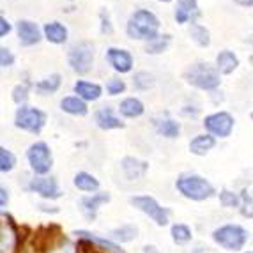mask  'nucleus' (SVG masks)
<instances>
[{"label": "nucleus", "instance_id": "20e7f679", "mask_svg": "<svg viewBox=\"0 0 253 253\" xmlns=\"http://www.w3.org/2000/svg\"><path fill=\"white\" fill-rule=\"evenodd\" d=\"M248 230L236 223H227L212 232V241L227 252H241L248 243Z\"/></svg>", "mask_w": 253, "mask_h": 253}, {"label": "nucleus", "instance_id": "9d476101", "mask_svg": "<svg viewBox=\"0 0 253 253\" xmlns=\"http://www.w3.org/2000/svg\"><path fill=\"white\" fill-rule=\"evenodd\" d=\"M29 191L32 193H38L39 197L48 200L59 199L62 191L59 188V182L55 181L53 177H34L29 182Z\"/></svg>", "mask_w": 253, "mask_h": 253}, {"label": "nucleus", "instance_id": "a19ab883", "mask_svg": "<svg viewBox=\"0 0 253 253\" xmlns=\"http://www.w3.org/2000/svg\"><path fill=\"white\" fill-rule=\"evenodd\" d=\"M144 253H160L158 252L154 246H151V245H147V246H144Z\"/></svg>", "mask_w": 253, "mask_h": 253}, {"label": "nucleus", "instance_id": "2f4dec72", "mask_svg": "<svg viewBox=\"0 0 253 253\" xmlns=\"http://www.w3.org/2000/svg\"><path fill=\"white\" fill-rule=\"evenodd\" d=\"M14 165H16V158H14L13 152L5 147H0V170L4 173L11 172L14 169Z\"/></svg>", "mask_w": 253, "mask_h": 253}, {"label": "nucleus", "instance_id": "1a4fd4ad", "mask_svg": "<svg viewBox=\"0 0 253 253\" xmlns=\"http://www.w3.org/2000/svg\"><path fill=\"white\" fill-rule=\"evenodd\" d=\"M234 117L228 112H216L204 119V127L209 131V135L216 138H227L234 129Z\"/></svg>", "mask_w": 253, "mask_h": 253}, {"label": "nucleus", "instance_id": "a211bd4d", "mask_svg": "<svg viewBox=\"0 0 253 253\" xmlns=\"http://www.w3.org/2000/svg\"><path fill=\"white\" fill-rule=\"evenodd\" d=\"M73 89H75L78 97H82L84 101H97L103 94L101 85L92 84V82H87V80H78Z\"/></svg>", "mask_w": 253, "mask_h": 253}, {"label": "nucleus", "instance_id": "4468645a", "mask_svg": "<svg viewBox=\"0 0 253 253\" xmlns=\"http://www.w3.org/2000/svg\"><path fill=\"white\" fill-rule=\"evenodd\" d=\"M152 126L156 127L158 135L165 136V138H177L181 133V124L169 115H156L152 119Z\"/></svg>", "mask_w": 253, "mask_h": 253}, {"label": "nucleus", "instance_id": "c03bdc74", "mask_svg": "<svg viewBox=\"0 0 253 253\" xmlns=\"http://www.w3.org/2000/svg\"><path fill=\"white\" fill-rule=\"evenodd\" d=\"M252 119H253V114H252Z\"/></svg>", "mask_w": 253, "mask_h": 253}, {"label": "nucleus", "instance_id": "dca6fc26", "mask_svg": "<svg viewBox=\"0 0 253 253\" xmlns=\"http://www.w3.org/2000/svg\"><path fill=\"white\" fill-rule=\"evenodd\" d=\"M106 202H110V195L103 193V191H97V193H92V195H89V197H84V199L80 200V206H82V211L85 212V216L94 219L99 206H103V204H106Z\"/></svg>", "mask_w": 253, "mask_h": 253}, {"label": "nucleus", "instance_id": "473e14b6", "mask_svg": "<svg viewBox=\"0 0 253 253\" xmlns=\"http://www.w3.org/2000/svg\"><path fill=\"white\" fill-rule=\"evenodd\" d=\"M219 202L223 207H241L243 200L237 193L234 191H228V190H221L219 191Z\"/></svg>", "mask_w": 253, "mask_h": 253}, {"label": "nucleus", "instance_id": "7c9ffc66", "mask_svg": "<svg viewBox=\"0 0 253 253\" xmlns=\"http://www.w3.org/2000/svg\"><path fill=\"white\" fill-rule=\"evenodd\" d=\"M133 87L136 90H149L154 87V76L147 71H138L133 76Z\"/></svg>", "mask_w": 253, "mask_h": 253}, {"label": "nucleus", "instance_id": "37998d69", "mask_svg": "<svg viewBox=\"0 0 253 253\" xmlns=\"http://www.w3.org/2000/svg\"><path fill=\"white\" fill-rule=\"evenodd\" d=\"M246 253H253V252H246Z\"/></svg>", "mask_w": 253, "mask_h": 253}, {"label": "nucleus", "instance_id": "f3484780", "mask_svg": "<svg viewBox=\"0 0 253 253\" xmlns=\"http://www.w3.org/2000/svg\"><path fill=\"white\" fill-rule=\"evenodd\" d=\"M121 167H123L124 175H126L129 181H135V179L144 177L145 172H147V169H149V165L145 163V161H140L133 156L124 158L123 163H121Z\"/></svg>", "mask_w": 253, "mask_h": 253}, {"label": "nucleus", "instance_id": "f8f14e48", "mask_svg": "<svg viewBox=\"0 0 253 253\" xmlns=\"http://www.w3.org/2000/svg\"><path fill=\"white\" fill-rule=\"evenodd\" d=\"M16 32H18V39H20L21 46H34L42 38L39 27L36 25L34 21H29V20L18 21Z\"/></svg>", "mask_w": 253, "mask_h": 253}, {"label": "nucleus", "instance_id": "f257e3e1", "mask_svg": "<svg viewBox=\"0 0 253 253\" xmlns=\"http://www.w3.org/2000/svg\"><path fill=\"white\" fill-rule=\"evenodd\" d=\"M126 32L131 39H140V41H152L156 39L160 32V20L149 9H136L127 20Z\"/></svg>", "mask_w": 253, "mask_h": 253}, {"label": "nucleus", "instance_id": "412c9836", "mask_svg": "<svg viewBox=\"0 0 253 253\" xmlns=\"http://www.w3.org/2000/svg\"><path fill=\"white\" fill-rule=\"evenodd\" d=\"M144 112H145V106L138 97H126L119 105V114L127 119H136L144 114Z\"/></svg>", "mask_w": 253, "mask_h": 253}, {"label": "nucleus", "instance_id": "72a5a7b5", "mask_svg": "<svg viewBox=\"0 0 253 253\" xmlns=\"http://www.w3.org/2000/svg\"><path fill=\"white\" fill-rule=\"evenodd\" d=\"M27 99H29V85L20 84L13 89V101L20 106H25Z\"/></svg>", "mask_w": 253, "mask_h": 253}, {"label": "nucleus", "instance_id": "6e6552de", "mask_svg": "<svg viewBox=\"0 0 253 253\" xmlns=\"http://www.w3.org/2000/svg\"><path fill=\"white\" fill-rule=\"evenodd\" d=\"M27 160L32 172L38 173V175H46L48 172L53 167V156H51V151L44 142H36L29 147L27 151Z\"/></svg>", "mask_w": 253, "mask_h": 253}, {"label": "nucleus", "instance_id": "5701e85b", "mask_svg": "<svg viewBox=\"0 0 253 253\" xmlns=\"http://www.w3.org/2000/svg\"><path fill=\"white\" fill-rule=\"evenodd\" d=\"M216 144V138L212 135H197L190 142V152L195 156H206Z\"/></svg>", "mask_w": 253, "mask_h": 253}, {"label": "nucleus", "instance_id": "aec40b11", "mask_svg": "<svg viewBox=\"0 0 253 253\" xmlns=\"http://www.w3.org/2000/svg\"><path fill=\"white\" fill-rule=\"evenodd\" d=\"M239 66V59L237 55L230 50H223L216 55V69H218L221 75H230L234 73Z\"/></svg>", "mask_w": 253, "mask_h": 253}, {"label": "nucleus", "instance_id": "ddd939ff", "mask_svg": "<svg viewBox=\"0 0 253 253\" xmlns=\"http://www.w3.org/2000/svg\"><path fill=\"white\" fill-rule=\"evenodd\" d=\"M200 14L199 11V4L197 0H177L175 9H173V18L177 23L184 25L188 21H193V18H197Z\"/></svg>", "mask_w": 253, "mask_h": 253}, {"label": "nucleus", "instance_id": "f03ea898", "mask_svg": "<svg viewBox=\"0 0 253 253\" xmlns=\"http://www.w3.org/2000/svg\"><path fill=\"white\" fill-rule=\"evenodd\" d=\"M175 188L184 199L195 200V202L209 200L216 195L214 186L206 177L197 175V173H182L181 177L175 181Z\"/></svg>", "mask_w": 253, "mask_h": 253}, {"label": "nucleus", "instance_id": "bb28decb", "mask_svg": "<svg viewBox=\"0 0 253 253\" xmlns=\"http://www.w3.org/2000/svg\"><path fill=\"white\" fill-rule=\"evenodd\" d=\"M170 236H172V241L175 245H186V243H190L193 234H191V228L184 223H175L172 225L170 228Z\"/></svg>", "mask_w": 253, "mask_h": 253}, {"label": "nucleus", "instance_id": "b1692460", "mask_svg": "<svg viewBox=\"0 0 253 253\" xmlns=\"http://www.w3.org/2000/svg\"><path fill=\"white\" fill-rule=\"evenodd\" d=\"M73 184L75 188H78L80 191H85V193H97L99 190V181L94 177L92 173H87V172H78L73 179Z\"/></svg>", "mask_w": 253, "mask_h": 253}, {"label": "nucleus", "instance_id": "6ab92c4d", "mask_svg": "<svg viewBox=\"0 0 253 253\" xmlns=\"http://www.w3.org/2000/svg\"><path fill=\"white\" fill-rule=\"evenodd\" d=\"M42 34L53 44H64L68 41V29L60 23V21H50L42 27Z\"/></svg>", "mask_w": 253, "mask_h": 253}, {"label": "nucleus", "instance_id": "c85d7f7f", "mask_svg": "<svg viewBox=\"0 0 253 253\" xmlns=\"http://www.w3.org/2000/svg\"><path fill=\"white\" fill-rule=\"evenodd\" d=\"M169 44H170V36H158L156 39L145 42V53H151V55L163 53L169 48Z\"/></svg>", "mask_w": 253, "mask_h": 253}, {"label": "nucleus", "instance_id": "9b49d317", "mask_svg": "<svg viewBox=\"0 0 253 253\" xmlns=\"http://www.w3.org/2000/svg\"><path fill=\"white\" fill-rule=\"evenodd\" d=\"M106 60L110 62V66L115 69L117 73H129L135 66V60L131 57V53L123 48H108L106 50Z\"/></svg>", "mask_w": 253, "mask_h": 253}, {"label": "nucleus", "instance_id": "39448f33", "mask_svg": "<svg viewBox=\"0 0 253 253\" xmlns=\"http://www.w3.org/2000/svg\"><path fill=\"white\" fill-rule=\"evenodd\" d=\"M68 64L76 75H87L94 64V44L90 41L75 42L68 51Z\"/></svg>", "mask_w": 253, "mask_h": 253}, {"label": "nucleus", "instance_id": "ea45409f", "mask_svg": "<svg viewBox=\"0 0 253 253\" xmlns=\"http://www.w3.org/2000/svg\"><path fill=\"white\" fill-rule=\"evenodd\" d=\"M234 2L243 5V7H253V0H234Z\"/></svg>", "mask_w": 253, "mask_h": 253}, {"label": "nucleus", "instance_id": "c9c22d12", "mask_svg": "<svg viewBox=\"0 0 253 253\" xmlns=\"http://www.w3.org/2000/svg\"><path fill=\"white\" fill-rule=\"evenodd\" d=\"M14 64V55L7 48H0V66L2 68H11Z\"/></svg>", "mask_w": 253, "mask_h": 253}, {"label": "nucleus", "instance_id": "4be33fe9", "mask_svg": "<svg viewBox=\"0 0 253 253\" xmlns=\"http://www.w3.org/2000/svg\"><path fill=\"white\" fill-rule=\"evenodd\" d=\"M60 110L69 115H87L89 108H87V101H84L78 96H66L60 101Z\"/></svg>", "mask_w": 253, "mask_h": 253}, {"label": "nucleus", "instance_id": "2eb2a0df", "mask_svg": "<svg viewBox=\"0 0 253 253\" xmlns=\"http://www.w3.org/2000/svg\"><path fill=\"white\" fill-rule=\"evenodd\" d=\"M94 121H96L97 127H101V129H105V131L124 127V123L114 114V110L108 108V106H103V108L97 110L96 114H94Z\"/></svg>", "mask_w": 253, "mask_h": 253}, {"label": "nucleus", "instance_id": "58836bf2", "mask_svg": "<svg viewBox=\"0 0 253 253\" xmlns=\"http://www.w3.org/2000/svg\"><path fill=\"white\" fill-rule=\"evenodd\" d=\"M0 191H2V200H0V206H2V209H4V207L7 206V202H9V195H7L9 191L5 190L4 186H2V190H0Z\"/></svg>", "mask_w": 253, "mask_h": 253}, {"label": "nucleus", "instance_id": "423d86ee", "mask_svg": "<svg viewBox=\"0 0 253 253\" xmlns=\"http://www.w3.org/2000/svg\"><path fill=\"white\" fill-rule=\"evenodd\" d=\"M46 124V114L34 106H20L14 115V126L32 135H39Z\"/></svg>", "mask_w": 253, "mask_h": 253}, {"label": "nucleus", "instance_id": "7ed1b4c3", "mask_svg": "<svg viewBox=\"0 0 253 253\" xmlns=\"http://www.w3.org/2000/svg\"><path fill=\"white\" fill-rule=\"evenodd\" d=\"M184 80L200 90H214L219 87V71L207 62H195L184 71Z\"/></svg>", "mask_w": 253, "mask_h": 253}, {"label": "nucleus", "instance_id": "0eeeda50", "mask_svg": "<svg viewBox=\"0 0 253 253\" xmlns=\"http://www.w3.org/2000/svg\"><path fill=\"white\" fill-rule=\"evenodd\" d=\"M131 206H135L138 211H142L144 214H147L149 218L158 225V227H167L169 225V209L161 207L156 202V199H152L149 195H136V197H131Z\"/></svg>", "mask_w": 253, "mask_h": 253}, {"label": "nucleus", "instance_id": "a878e982", "mask_svg": "<svg viewBox=\"0 0 253 253\" xmlns=\"http://www.w3.org/2000/svg\"><path fill=\"white\" fill-rule=\"evenodd\" d=\"M190 36H191V39L202 48H207L211 44V34H209V30L204 25H200V23H197V21H191L190 23Z\"/></svg>", "mask_w": 253, "mask_h": 253}, {"label": "nucleus", "instance_id": "e433bc0d", "mask_svg": "<svg viewBox=\"0 0 253 253\" xmlns=\"http://www.w3.org/2000/svg\"><path fill=\"white\" fill-rule=\"evenodd\" d=\"M99 20H101V34H112V21H110V14L106 9H101V13H99Z\"/></svg>", "mask_w": 253, "mask_h": 253}, {"label": "nucleus", "instance_id": "4c0bfd02", "mask_svg": "<svg viewBox=\"0 0 253 253\" xmlns=\"http://www.w3.org/2000/svg\"><path fill=\"white\" fill-rule=\"evenodd\" d=\"M9 32H11V25H9V21L2 16L0 18V38H5Z\"/></svg>", "mask_w": 253, "mask_h": 253}, {"label": "nucleus", "instance_id": "f704fd0d", "mask_svg": "<svg viewBox=\"0 0 253 253\" xmlns=\"http://www.w3.org/2000/svg\"><path fill=\"white\" fill-rule=\"evenodd\" d=\"M124 90H126V84H124V80L112 78V80H108V84H106V92H108L110 96H117V94H123Z\"/></svg>", "mask_w": 253, "mask_h": 253}, {"label": "nucleus", "instance_id": "393cba45", "mask_svg": "<svg viewBox=\"0 0 253 253\" xmlns=\"http://www.w3.org/2000/svg\"><path fill=\"white\" fill-rule=\"evenodd\" d=\"M60 82H62V80H60L59 73H53V75L46 76L44 80L38 82L34 87H36V90L41 94V96H48V94H53V92H57V90H59Z\"/></svg>", "mask_w": 253, "mask_h": 253}, {"label": "nucleus", "instance_id": "cd10ccee", "mask_svg": "<svg viewBox=\"0 0 253 253\" xmlns=\"http://www.w3.org/2000/svg\"><path fill=\"white\" fill-rule=\"evenodd\" d=\"M136 234H138V228H136L135 225H123V227L114 228V230L110 232V236H112V239H114V241L129 243V241L135 239Z\"/></svg>", "mask_w": 253, "mask_h": 253}, {"label": "nucleus", "instance_id": "c756f323", "mask_svg": "<svg viewBox=\"0 0 253 253\" xmlns=\"http://www.w3.org/2000/svg\"><path fill=\"white\" fill-rule=\"evenodd\" d=\"M76 236L87 237V239L94 241V243H97L101 248L108 250V252H112V253H123V250L119 248L115 243H112V241H108V239H103V237H97V234H90V232H85V230H78V232H76Z\"/></svg>", "mask_w": 253, "mask_h": 253}, {"label": "nucleus", "instance_id": "79ce46f5", "mask_svg": "<svg viewBox=\"0 0 253 253\" xmlns=\"http://www.w3.org/2000/svg\"><path fill=\"white\" fill-rule=\"evenodd\" d=\"M158 2H172V0H158Z\"/></svg>", "mask_w": 253, "mask_h": 253}]
</instances>
